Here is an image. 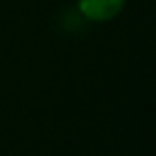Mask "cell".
Returning a JSON list of instances; mask_svg holds the SVG:
<instances>
[{
  "instance_id": "6da1fadb",
  "label": "cell",
  "mask_w": 156,
  "mask_h": 156,
  "mask_svg": "<svg viewBox=\"0 0 156 156\" xmlns=\"http://www.w3.org/2000/svg\"><path fill=\"white\" fill-rule=\"evenodd\" d=\"M125 0H79V12L89 20H111L121 12Z\"/></svg>"
}]
</instances>
